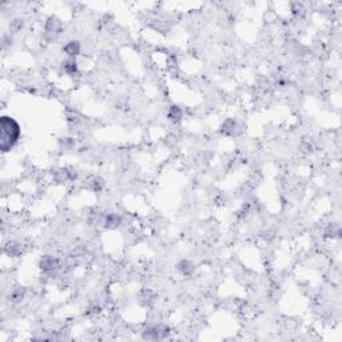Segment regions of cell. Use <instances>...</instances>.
<instances>
[{"label": "cell", "instance_id": "cell-1", "mask_svg": "<svg viewBox=\"0 0 342 342\" xmlns=\"http://www.w3.org/2000/svg\"><path fill=\"white\" fill-rule=\"evenodd\" d=\"M20 135L19 124L10 116H3L0 120V139H1V150L8 151L15 143L18 142Z\"/></svg>", "mask_w": 342, "mask_h": 342}, {"label": "cell", "instance_id": "cell-2", "mask_svg": "<svg viewBox=\"0 0 342 342\" xmlns=\"http://www.w3.org/2000/svg\"><path fill=\"white\" fill-rule=\"evenodd\" d=\"M66 51L70 54V55H76L78 51H79V44H78L76 42H71L66 47Z\"/></svg>", "mask_w": 342, "mask_h": 342}]
</instances>
